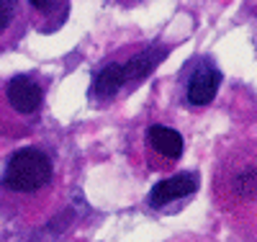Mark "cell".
I'll use <instances>...</instances> for the list:
<instances>
[{"label":"cell","mask_w":257,"mask_h":242,"mask_svg":"<svg viewBox=\"0 0 257 242\" xmlns=\"http://www.w3.org/2000/svg\"><path fill=\"white\" fill-rule=\"evenodd\" d=\"M16 16H18V3H13V0H0V39L13 26Z\"/></svg>","instance_id":"9"},{"label":"cell","mask_w":257,"mask_h":242,"mask_svg":"<svg viewBox=\"0 0 257 242\" xmlns=\"http://www.w3.org/2000/svg\"><path fill=\"white\" fill-rule=\"evenodd\" d=\"M54 178V163L44 149L39 147H24L11 155L6 163L0 186L13 193H36L47 188Z\"/></svg>","instance_id":"1"},{"label":"cell","mask_w":257,"mask_h":242,"mask_svg":"<svg viewBox=\"0 0 257 242\" xmlns=\"http://www.w3.org/2000/svg\"><path fill=\"white\" fill-rule=\"evenodd\" d=\"M198 173L193 170H185V173H178V175H170V178L160 181L152 186V191H149L147 196V204L152 209H162L167 206L170 201H178V199H188V196H193L198 191Z\"/></svg>","instance_id":"5"},{"label":"cell","mask_w":257,"mask_h":242,"mask_svg":"<svg viewBox=\"0 0 257 242\" xmlns=\"http://www.w3.org/2000/svg\"><path fill=\"white\" fill-rule=\"evenodd\" d=\"M219 196L229 199L231 206L254 204V155H242L237 163H229V173H221Z\"/></svg>","instance_id":"2"},{"label":"cell","mask_w":257,"mask_h":242,"mask_svg":"<svg viewBox=\"0 0 257 242\" xmlns=\"http://www.w3.org/2000/svg\"><path fill=\"white\" fill-rule=\"evenodd\" d=\"M6 101L8 108L21 119H34L44 106V88L31 75H16L6 83Z\"/></svg>","instance_id":"3"},{"label":"cell","mask_w":257,"mask_h":242,"mask_svg":"<svg viewBox=\"0 0 257 242\" xmlns=\"http://www.w3.org/2000/svg\"><path fill=\"white\" fill-rule=\"evenodd\" d=\"M221 85V72L208 57H201L193 62V67L185 80V101L190 106H208L219 93Z\"/></svg>","instance_id":"4"},{"label":"cell","mask_w":257,"mask_h":242,"mask_svg":"<svg viewBox=\"0 0 257 242\" xmlns=\"http://www.w3.org/2000/svg\"><path fill=\"white\" fill-rule=\"evenodd\" d=\"M126 83V72H123V62H108L95 72L93 80V93L98 98H113Z\"/></svg>","instance_id":"7"},{"label":"cell","mask_w":257,"mask_h":242,"mask_svg":"<svg viewBox=\"0 0 257 242\" xmlns=\"http://www.w3.org/2000/svg\"><path fill=\"white\" fill-rule=\"evenodd\" d=\"M165 57V49H144V52H137L128 62H123V72H126V83H139L144 80L149 72H152L157 64L162 62Z\"/></svg>","instance_id":"8"},{"label":"cell","mask_w":257,"mask_h":242,"mask_svg":"<svg viewBox=\"0 0 257 242\" xmlns=\"http://www.w3.org/2000/svg\"><path fill=\"white\" fill-rule=\"evenodd\" d=\"M147 147H149V152H155L157 157H162V163L173 165L183 155V137L175 129H170L165 124H155V126L147 129Z\"/></svg>","instance_id":"6"}]
</instances>
